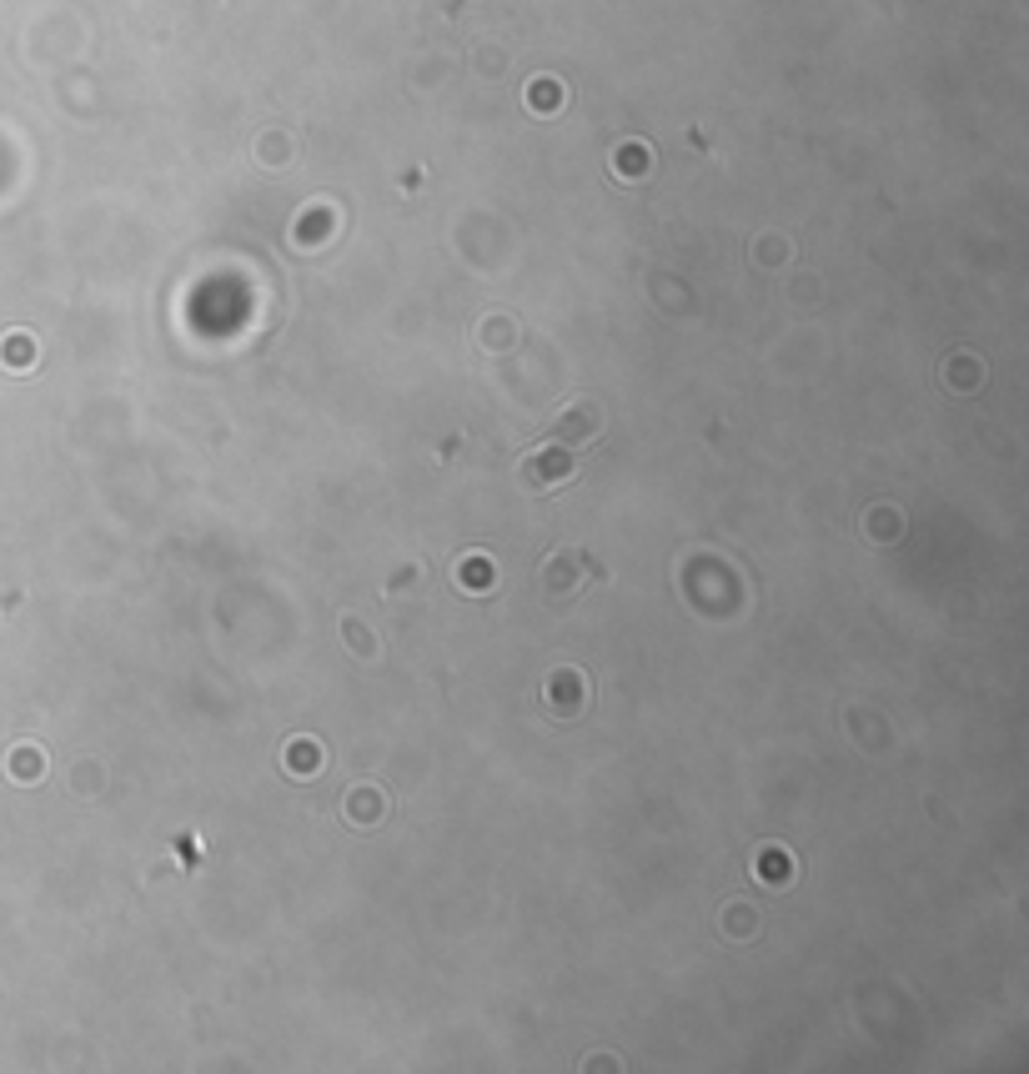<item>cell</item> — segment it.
<instances>
[{"instance_id": "cell-1", "label": "cell", "mask_w": 1029, "mask_h": 1074, "mask_svg": "<svg viewBox=\"0 0 1029 1074\" xmlns=\"http://www.w3.org/2000/svg\"><path fill=\"white\" fill-rule=\"evenodd\" d=\"M578 472V462H573V452L558 442V447H538L528 462H523V482L533 487V492H558L568 477Z\"/></svg>"}, {"instance_id": "cell-2", "label": "cell", "mask_w": 1029, "mask_h": 1074, "mask_svg": "<svg viewBox=\"0 0 1029 1074\" xmlns=\"http://www.w3.org/2000/svg\"><path fill=\"white\" fill-rule=\"evenodd\" d=\"M588 698H593V688H588V678H583L578 668H558V673H548V683H543V703H548V713H558V718H578V713L588 708Z\"/></svg>"}, {"instance_id": "cell-3", "label": "cell", "mask_w": 1029, "mask_h": 1074, "mask_svg": "<svg viewBox=\"0 0 1029 1074\" xmlns=\"http://www.w3.org/2000/svg\"><path fill=\"white\" fill-rule=\"evenodd\" d=\"M573 553H558V558H548L543 563V598H553V603H573L583 588H588V573H573Z\"/></svg>"}, {"instance_id": "cell-4", "label": "cell", "mask_w": 1029, "mask_h": 1074, "mask_svg": "<svg viewBox=\"0 0 1029 1074\" xmlns=\"http://www.w3.org/2000/svg\"><path fill=\"white\" fill-rule=\"evenodd\" d=\"M387 809H392V803H387V793H377L372 783H362V788L342 793V819H347V824H357V829H372V824H377Z\"/></svg>"}, {"instance_id": "cell-5", "label": "cell", "mask_w": 1029, "mask_h": 1074, "mask_svg": "<svg viewBox=\"0 0 1029 1074\" xmlns=\"http://www.w3.org/2000/svg\"><path fill=\"white\" fill-rule=\"evenodd\" d=\"M598 407L593 402H573V407H563V417H558V437L563 442H583V437H593L598 432Z\"/></svg>"}, {"instance_id": "cell-6", "label": "cell", "mask_w": 1029, "mask_h": 1074, "mask_svg": "<svg viewBox=\"0 0 1029 1074\" xmlns=\"http://www.w3.org/2000/svg\"><path fill=\"white\" fill-rule=\"evenodd\" d=\"M287 768H292V778H317V768H322V743L297 738V743L287 748Z\"/></svg>"}, {"instance_id": "cell-7", "label": "cell", "mask_w": 1029, "mask_h": 1074, "mask_svg": "<svg viewBox=\"0 0 1029 1074\" xmlns=\"http://www.w3.org/2000/svg\"><path fill=\"white\" fill-rule=\"evenodd\" d=\"M457 588L462 593H487L492 588V563L487 558H462L457 563Z\"/></svg>"}, {"instance_id": "cell-8", "label": "cell", "mask_w": 1029, "mask_h": 1074, "mask_svg": "<svg viewBox=\"0 0 1029 1074\" xmlns=\"http://www.w3.org/2000/svg\"><path fill=\"white\" fill-rule=\"evenodd\" d=\"M984 377H979V362L974 357H954V362H944V387H954V392H974Z\"/></svg>"}, {"instance_id": "cell-9", "label": "cell", "mask_w": 1029, "mask_h": 1074, "mask_svg": "<svg viewBox=\"0 0 1029 1074\" xmlns=\"http://www.w3.org/2000/svg\"><path fill=\"white\" fill-rule=\"evenodd\" d=\"M41 768H46L41 748H16V753H11V778H16V783H36Z\"/></svg>"}, {"instance_id": "cell-10", "label": "cell", "mask_w": 1029, "mask_h": 1074, "mask_svg": "<svg viewBox=\"0 0 1029 1074\" xmlns=\"http://www.w3.org/2000/svg\"><path fill=\"white\" fill-rule=\"evenodd\" d=\"M512 342H518V327H512V322H502V317H487V322H482V347H487V352H502V347H512Z\"/></svg>"}]
</instances>
